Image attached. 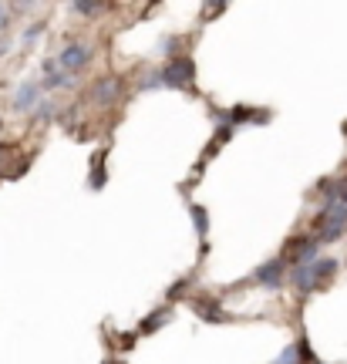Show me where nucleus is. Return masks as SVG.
I'll return each mask as SVG.
<instances>
[{"label": "nucleus", "instance_id": "obj_1", "mask_svg": "<svg viewBox=\"0 0 347 364\" xmlns=\"http://www.w3.org/2000/svg\"><path fill=\"white\" fill-rule=\"evenodd\" d=\"M337 273V260L334 257H317L314 263H304V267H294L290 273V284L300 290V294H310V290H324L331 284V277Z\"/></svg>", "mask_w": 347, "mask_h": 364}, {"label": "nucleus", "instance_id": "obj_2", "mask_svg": "<svg viewBox=\"0 0 347 364\" xmlns=\"http://www.w3.org/2000/svg\"><path fill=\"white\" fill-rule=\"evenodd\" d=\"M159 78L166 88H179V91H189L196 81V65L193 58H172L162 71H159Z\"/></svg>", "mask_w": 347, "mask_h": 364}, {"label": "nucleus", "instance_id": "obj_3", "mask_svg": "<svg viewBox=\"0 0 347 364\" xmlns=\"http://www.w3.org/2000/svg\"><path fill=\"white\" fill-rule=\"evenodd\" d=\"M58 61V68H65L68 75H75V71H81V68L91 61V48H85L81 41H75V44H68L65 51H61V58H54Z\"/></svg>", "mask_w": 347, "mask_h": 364}, {"label": "nucleus", "instance_id": "obj_4", "mask_svg": "<svg viewBox=\"0 0 347 364\" xmlns=\"http://www.w3.org/2000/svg\"><path fill=\"white\" fill-rule=\"evenodd\" d=\"M317 250H321V243H317L314 236H307V240H294V243L287 247V263H290V267L314 263L317 260Z\"/></svg>", "mask_w": 347, "mask_h": 364}, {"label": "nucleus", "instance_id": "obj_5", "mask_svg": "<svg viewBox=\"0 0 347 364\" xmlns=\"http://www.w3.org/2000/svg\"><path fill=\"white\" fill-rule=\"evenodd\" d=\"M283 277H287V263H283V260H270V263H263V267L257 270V284L267 287V290H280Z\"/></svg>", "mask_w": 347, "mask_h": 364}, {"label": "nucleus", "instance_id": "obj_6", "mask_svg": "<svg viewBox=\"0 0 347 364\" xmlns=\"http://www.w3.org/2000/svg\"><path fill=\"white\" fill-rule=\"evenodd\" d=\"M118 98H122V81L118 78H102L91 88V102H98V105H112Z\"/></svg>", "mask_w": 347, "mask_h": 364}, {"label": "nucleus", "instance_id": "obj_7", "mask_svg": "<svg viewBox=\"0 0 347 364\" xmlns=\"http://www.w3.org/2000/svg\"><path fill=\"white\" fill-rule=\"evenodd\" d=\"M38 102H41V85H38V81H27V85H21V91L14 95V108H17V112H31Z\"/></svg>", "mask_w": 347, "mask_h": 364}, {"label": "nucleus", "instance_id": "obj_8", "mask_svg": "<svg viewBox=\"0 0 347 364\" xmlns=\"http://www.w3.org/2000/svg\"><path fill=\"white\" fill-rule=\"evenodd\" d=\"M193 307H196V314H199L203 321H209V324H219V321H226V317H223V311H219L216 300H196Z\"/></svg>", "mask_w": 347, "mask_h": 364}, {"label": "nucleus", "instance_id": "obj_9", "mask_svg": "<svg viewBox=\"0 0 347 364\" xmlns=\"http://www.w3.org/2000/svg\"><path fill=\"white\" fill-rule=\"evenodd\" d=\"M169 317H172V314H169V311H155V317H149V321L142 324V331H145V334H152V331H159V327L166 324Z\"/></svg>", "mask_w": 347, "mask_h": 364}, {"label": "nucleus", "instance_id": "obj_10", "mask_svg": "<svg viewBox=\"0 0 347 364\" xmlns=\"http://www.w3.org/2000/svg\"><path fill=\"white\" fill-rule=\"evenodd\" d=\"M193 223H196V233L206 236V230H209V216H206V209H203V206H193Z\"/></svg>", "mask_w": 347, "mask_h": 364}, {"label": "nucleus", "instance_id": "obj_11", "mask_svg": "<svg viewBox=\"0 0 347 364\" xmlns=\"http://www.w3.org/2000/svg\"><path fill=\"white\" fill-rule=\"evenodd\" d=\"M273 364H300V351H297V344H290V348H283L280 358Z\"/></svg>", "mask_w": 347, "mask_h": 364}, {"label": "nucleus", "instance_id": "obj_12", "mask_svg": "<svg viewBox=\"0 0 347 364\" xmlns=\"http://www.w3.org/2000/svg\"><path fill=\"white\" fill-rule=\"evenodd\" d=\"M71 11L75 14H102L105 7L102 4H71Z\"/></svg>", "mask_w": 347, "mask_h": 364}, {"label": "nucleus", "instance_id": "obj_13", "mask_svg": "<svg viewBox=\"0 0 347 364\" xmlns=\"http://www.w3.org/2000/svg\"><path fill=\"white\" fill-rule=\"evenodd\" d=\"M41 34H44V21H38V24L27 31V34H24V44H34V41L41 38Z\"/></svg>", "mask_w": 347, "mask_h": 364}, {"label": "nucleus", "instance_id": "obj_14", "mask_svg": "<svg viewBox=\"0 0 347 364\" xmlns=\"http://www.w3.org/2000/svg\"><path fill=\"white\" fill-rule=\"evenodd\" d=\"M7 24H11V7H7V4H0V31H4Z\"/></svg>", "mask_w": 347, "mask_h": 364}, {"label": "nucleus", "instance_id": "obj_15", "mask_svg": "<svg viewBox=\"0 0 347 364\" xmlns=\"http://www.w3.org/2000/svg\"><path fill=\"white\" fill-rule=\"evenodd\" d=\"M182 294H186V280H179V284L169 290V297H182Z\"/></svg>", "mask_w": 347, "mask_h": 364}, {"label": "nucleus", "instance_id": "obj_16", "mask_svg": "<svg viewBox=\"0 0 347 364\" xmlns=\"http://www.w3.org/2000/svg\"><path fill=\"white\" fill-rule=\"evenodd\" d=\"M4 156H7V145H0V162H4Z\"/></svg>", "mask_w": 347, "mask_h": 364}]
</instances>
